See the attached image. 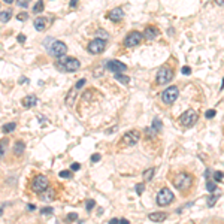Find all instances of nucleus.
<instances>
[{"instance_id": "obj_50", "label": "nucleus", "mask_w": 224, "mask_h": 224, "mask_svg": "<svg viewBox=\"0 0 224 224\" xmlns=\"http://www.w3.org/2000/svg\"><path fill=\"white\" fill-rule=\"evenodd\" d=\"M76 3H78V0H70V6H72V8H75Z\"/></svg>"}, {"instance_id": "obj_4", "label": "nucleus", "mask_w": 224, "mask_h": 224, "mask_svg": "<svg viewBox=\"0 0 224 224\" xmlns=\"http://www.w3.org/2000/svg\"><path fill=\"white\" fill-rule=\"evenodd\" d=\"M197 118H199L197 112L194 111V109H188V111H185L179 117V123L184 127H193L197 123Z\"/></svg>"}, {"instance_id": "obj_38", "label": "nucleus", "mask_w": 224, "mask_h": 224, "mask_svg": "<svg viewBox=\"0 0 224 224\" xmlns=\"http://www.w3.org/2000/svg\"><path fill=\"white\" fill-rule=\"evenodd\" d=\"M100 158H102V155L100 154H93L91 155V163H97Z\"/></svg>"}, {"instance_id": "obj_13", "label": "nucleus", "mask_w": 224, "mask_h": 224, "mask_svg": "<svg viewBox=\"0 0 224 224\" xmlns=\"http://www.w3.org/2000/svg\"><path fill=\"white\" fill-rule=\"evenodd\" d=\"M157 36H158V28L155 26L145 27V30H144V39H147V41H154Z\"/></svg>"}, {"instance_id": "obj_27", "label": "nucleus", "mask_w": 224, "mask_h": 224, "mask_svg": "<svg viewBox=\"0 0 224 224\" xmlns=\"http://www.w3.org/2000/svg\"><path fill=\"white\" fill-rule=\"evenodd\" d=\"M218 197H220V196H215V194L209 196V197H208V200H206L208 208H212V206H214V205L217 203V200H218Z\"/></svg>"}, {"instance_id": "obj_39", "label": "nucleus", "mask_w": 224, "mask_h": 224, "mask_svg": "<svg viewBox=\"0 0 224 224\" xmlns=\"http://www.w3.org/2000/svg\"><path fill=\"white\" fill-rule=\"evenodd\" d=\"M97 35H99V36H102L103 39H108V37H109V35H108L106 32H103V30H97ZM102 37H100V39H102Z\"/></svg>"}, {"instance_id": "obj_1", "label": "nucleus", "mask_w": 224, "mask_h": 224, "mask_svg": "<svg viewBox=\"0 0 224 224\" xmlns=\"http://www.w3.org/2000/svg\"><path fill=\"white\" fill-rule=\"evenodd\" d=\"M194 184V176L188 172H179L175 178H173V187L181 191V193H187Z\"/></svg>"}, {"instance_id": "obj_40", "label": "nucleus", "mask_w": 224, "mask_h": 224, "mask_svg": "<svg viewBox=\"0 0 224 224\" xmlns=\"http://www.w3.org/2000/svg\"><path fill=\"white\" fill-rule=\"evenodd\" d=\"M18 19H19V21H26L27 18H28V15H27L26 12H23V14H18Z\"/></svg>"}, {"instance_id": "obj_36", "label": "nucleus", "mask_w": 224, "mask_h": 224, "mask_svg": "<svg viewBox=\"0 0 224 224\" xmlns=\"http://www.w3.org/2000/svg\"><path fill=\"white\" fill-rule=\"evenodd\" d=\"M223 176H224V173L223 172H215L214 173V181H221V179H223Z\"/></svg>"}, {"instance_id": "obj_24", "label": "nucleus", "mask_w": 224, "mask_h": 224, "mask_svg": "<svg viewBox=\"0 0 224 224\" xmlns=\"http://www.w3.org/2000/svg\"><path fill=\"white\" fill-rule=\"evenodd\" d=\"M11 15H12L11 11H2L0 12V21L2 23H8L9 19H11Z\"/></svg>"}, {"instance_id": "obj_45", "label": "nucleus", "mask_w": 224, "mask_h": 224, "mask_svg": "<svg viewBox=\"0 0 224 224\" xmlns=\"http://www.w3.org/2000/svg\"><path fill=\"white\" fill-rule=\"evenodd\" d=\"M27 209H28V211H36V206L32 205V203H28V205H27Z\"/></svg>"}, {"instance_id": "obj_9", "label": "nucleus", "mask_w": 224, "mask_h": 224, "mask_svg": "<svg viewBox=\"0 0 224 224\" xmlns=\"http://www.w3.org/2000/svg\"><path fill=\"white\" fill-rule=\"evenodd\" d=\"M172 78H173V70L164 66V67H162L157 72V84L158 85H164V84L170 82Z\"/></svg>"}, {"instance_id": "obj_43", "label": "nucleus", "mask_w": 224, "mask_h": 224, "mask_svg": "<svg viewBox=\"0 0 224 224\" xmlns=\"http://www.w3.org/2000/svg\"><path fill=\"white\" fill-rule=\"evenodd\" d=\"M17 39H18V42H19V43H24V42H26V36H24V35H18Z\"/></svg>"}, {"instance_id": "obj_14", "label": "nucleus", "mask_w": 224, "mask_h": 224, "mask_svg": "<svg viewBox=\"0 0 224 224\" xmlns=\"http://www.w3.org/2000/svg\"><path fill=\"white\" fill-rule=\"evenodd\" d=\"M123 17H124V11H123V8H115V9H112V11L108 12V18H109L111 21H114V23L121 21Z\"/></svg>"}, {"instance_id": "obj_2", "label": "nucleus", "mask_w": 224, "mask_h": 224, "mask_svg": "<svg viewBox=\"0 0 224 224\" xmlns=\"http://www.w3.org/2000/svg\"><path fill=\"white\" fill-rule=\"evenodd\" d=\"M48 41L50 42H45V46H46V50L50 51L51 55L57 57V58H61V57L66 55V52H67L66 43H63L61 41H54V39H48Z\"/></svg>"}, {"instance_id": "obj_46", "label": "nucleus", "mask_w": 224, "mask_h": 224, "mask_svg": "<svg viewBox=\"0 0 224 224\" xmlns=\"http://www.w3.org/2000/svg\"><path fill=\"white\" fill-rule=\"evenodd\" d=\"M118 224H130V223H129V220H126V218H121Z\"/></svg>"}, {"instance_id": "obj_51", "label": "nucleus", "mask_w": 224, "mask_h": 224, "mask_svg": "<svg viewBox=\"0 0 224 224\" xmlns=\"http://www.w3.org/2000/svg\"><path fill=\"white\" fill-rule=\"evenodd\" d=\"M12 2H14V0H5V3H8V5H11Z\"/></svg>"}, {"instance_id": "obj_23", "label": "nucleus", "mask_w": 224, "mask_h": 224, "mask_svg": "<svg viewBox=\"0 0 224 224\" xmlns=\"http://www.w3.org/2000/svg\"><path fill=\"white\" fill-rule=\"evenodd\" d=\"M114 78H115L117 81H120L121 84H126V85L130 82V78L126 76V75H123V73H115V76H114Z\"/></svg>"}, {"instance_id": "obj_10", "label": "nucleus", "mask_w": 224, "mask_h": 224, "mask_svg": "<svg viewBox=\"0 0 224 224\" xmlns=\"http://www.w3.org/2000/svg\"><path fill=\"white\" fill-rule=\"evenodd\" d=\"M105 48H106V41L100 39V37H96L88 43V51L91 54H102L105 51Z\"/></svg>"}, {"instance_id": "obj_42", "label": "nucleus", "mask_w": 224, "mask_h": 224, "mask_svg": "<svg viewBox=\"0 0 224 224\" xmlns=\"http://www.w3.org/2000/svg\"><path fill=\"white\" fill-rule=\"evenodd\" d=\"M181 72L184 73V75H190V73H191V69H190L188 66H184V67L181 69Z\"/></svg>"}, {"instance_id": "obj_19", "label": "nucleus", "mask_w": 224, "mask_h": 224, "mask_svg": "<svg viewBox=\"0 0 224 224\" xmlns=\"http://www.w3.org/2000/svg\"><path fill=\"white\" fill-rule=\"evenodd\" d=\"M24 148H26V144L23 140H17L15 145H14V154L15 155H21L24 153Z\"/></svg>"}, {"instance_id": "obj_48", "label": "nucleus", "mask_w": 224, "mask_h": 224, "mask_svg": "<svg viewBox=\"0 0 224 224\" xmlns=\"http://www.w3.org/2000/svg\"><path fill=\"white\" fill-rule=\"evenodd\" d=\"M27 82H28L27 78H21V79H19V84H27Z\"/></svg>"}, {"instance_id": "obj_37", "label": "nucleus", "mask_w": 224, "mask_h": 224, "mask_svg": "<svg viewBox=\"0 0 224 224\" xmlns=\"http://www.w3.org/2000/svg\"><path fill=\"white\" fill-rule=\"evenodd\" d=\"M60 176L61 178H70V176H72V172H70V170H61Z\"/></svg>"}, {"instance_id": "obj_16", "label": "nucleus", "mask_w": 224, "mask_h": 224, "mask_svg": "<svg viewBox=\"0 0 224 224\" xmlns=\"http://www.w3.org/2000/svg\"><path fill=\"white\" fill-rule=\"evenodd\" d=\"M148 218L151 221H154V223H162V221H164L167 218V214L166 212H153V214L148 215Z\"/></svg>"}, {"instance_id": "obj_44", "label": "nucleus", "mask_w": 224, "mask_h": 224, "mask_svg": "<svg viewBox=\"0 0 224 224\" xmlns=\"http://www.w3.org/2000/svg\"><path fill=\"white\" fill-rule=\"evenodd\" d=\"M79 167H81L79 163H73L72 166H70V170H79Z\"/></svg>"}, {"instance_id": "obj_20", "label": "nucleus", "mask_w": 224, "mask_h": 224, "mask_svg": "<svg viewBox=\"0 0 224 224\" xmlns=\"http://www.w3.org/2000/svg\"><path fill=\"white\" fill-rule=\"evenodd\" d=\"M76 91H78V90L73 87V88H72V91L67 94V99H66V105H67V106H72V105H73V102H75V97H76Z\"/></svg>"}, {"instance_id": "obj_18", "label": "nucleus", "mask_w": 224, "mask_h": 224, "mask_svg": "<svg viewBox=\"0 0 224 224\" xmlns=\"http://www.w3.org/2000/svg\"><path fill=\"white\" fill-rule=\"evenodd\" d=\"M33 26H35V28L37 30V32H42V30H45V27H46V19H45V17L35 18Z\"/></svg>"}, {"instance_id": "obj_34", "label": "nucleus", "mask_w": 224, "mask_h": 224, "mask_svg": "<svg viewBox=\"0 0 224 224\" xmlns=\"http://www.w3.org/2000/svg\"><path fill=\"white\" fill-rule=\"evenodd\" d=\"M28 3H30V0H17V5L21 6V8H27Z\"/></svg>"}, {"instance_id": "obj_32", "label": "nucleus", "mask_w": 224, "mask_h": 224, "mask_svg": "<svg viewBox=\"0 0 224 224\" xmlns=\"http://www.w3.org/2000/svg\"><path fill=\"white\" fill-rule=\"evenodd\" d=\"M135 190H136V193H138V194H142V193H144V190H145V184H136Z\"/></svg>"}, {"instance_id": "obj_17", "label": "nucleus", "mask_w": 224, "mask_h": 224, "mask_svg": "<svg viewBox=\"0 0 224 224\" xmlns=\"http://www.w3.org/2000/svg\"><path fill=\"white\" fill-rule=\"evenodd\" d=\"M41 199H42L43 202H52V200L55 199V190L54 188H46L42 193Z\"/></svg>"}, {"instance_id": "obj_6", "label": "nucleus", "mask_w": 224, "mask_h": 224, "mask_svg": "<svg viewBox=\"0 0 224 224\" xmlns=\"http://www.w3.org/2000/svg\"><path fill=\"white\" fill-rule=\"evenodd\" d=\"M48 185H50L48 178H46V176H43V175H37V176H35V178H33L30 188L33 190L35 193H43L45 190L48 188Z\"/></svg>"}, {"instance_id": "obj_8", "label": "nucleus", "mask_w": 224, "mask_h": 224, "mask_svg": "<svg viewBox=\"0 0 224 224\" xmlns=\"http://www.w3.org/2000/svg\"><path fill=\"white\" fill-rule=\"evenodd\" d=\"M142 39H144V35H140L139 32L133 30V32H130L129 35L124 37V46H127V48L138 46L139 43L142 42Z\"/></svg>"}, {"instance_id": "obj_5", "label": "nucleus", "mask_w": 224, "mask_h": 224, "mask_svg": "<svg viewBox=\"0 0 224 224\" xmlns=\"http://www.w3.org/2000/svg\"><path fill=\"white\" fill-rule=\"evenodd\" d=\"M173 193L170 190L167 188V187H164L158 191V194H157V205H160V206H167V205H170L173 202Z\"/></svg>"}, {"instance_id": "obj_53", "label": "nucleus", "mask_w": 224, "mask_h": 224, "mask_svg": "<svg viewBox=\"0 0 224 224\" xmlns=\"http://www.w3.org/2000/svg\"><path fill=\"white\" fill-rule=\"evenodd\" d=\"M221 88H224V79H223V84H221Z\"/></svg>"}, {"instance_id": "obj_49", "label": "nucleus", "mask_w": 224, "mask_h": 224, "mask_svg": "<svg viewBox=\"0 0 224 224\" xmlns=\"http://www.w3.org/2000/svg\"><path fill=\"white\" fill-rule=\"evenodd\" d=\"M215 3L218 6H224V0H215Z\"/></svg>"}, {"instance_id": "obj_31", "label": "nucleus", "mask_w": 224, "mask_h": 224, "mask_svg": "<svg viewBox=\"0 0 224 224\" xmlns=\"http://www.w3.org/2000/svg\"><path fill=\"white\" fill-rule=\"evenodd\" d=\"M76 218H78V214H76V212H70L69 215L66 217V221H67V223H72V221H75Z\"/></svg>"}, {"instance_id": "obj_25", "label": "nucleus", "mask_w": 224, "mask_h": 224, "mask_svg": "<svg viewBox=\"0 0 224 224\" xmlns=\"http://www.w3.org/2000/svg\"><path fill=\"white\" fill-rule=\"evenodd\" d=\"M154 172H155L154 167L147 169V170L144 172V179H145V181H151V179H153V176H154Z\"/></svg>"}, {"instance_id": "obj_12", "label": "nucleus", "mask_w": 224, "mask_h": 224, "mask_svg": "<svg viewBox=\"0 0 224 224\" xmlns=\"http://www.w3.org/2000/svg\"><path fill=\"white\" fill-rule=\"evenodd\" d=\"M105 67L108 70H111V72H114V73H121V72H126V70H127V66H126L124 63L117 61V60H109L106 63Z\"/></svg>"}, {"instance_id": "obj_47", "label": "nucleus", "mask_w": 224, "mask_h": 224, "mask_svg": "<svg viewBox=\"0 0 224 224\" xmlns=\"http://www.w3.org/2000/svg\"><path fill=\"white\" fill-rule=\"evenodd\" d=\"M118 223H120V220H117V218H112L109 221V224H118Z\"/></svg>"}, {"instance_id": "obj_41", "label": "nucleus", "mask_w": 224, "mask_h": 224, "mask_svg": "<svg viewBox=\"0 0 224 224\" xmlns=\"http://www.w3.org/2000/svg\"><path fill=\"white\" fill-rule=\"evenodd\" d=\"M84 84H85V79H81V81H78L76 84H75V88H76V90H79L81 87H84Z\"/></svg>"}, {"instance_id": "obj_33", "label": "nucleus", "mask_w": 224, "mask_h": 224, "mask_svg": "<svg viewBox=\"0 0 224 224\" xmlns=\"http://www.w3.org/2000/svg\"><path fill=\"white\" fill-rule=\"evenodd\" d=\"M52 208H50V206H46V208H42V211H41V214L42 215H50V214H52Z\"/></svg>"}, {"instance_id": "obj_11", "label": "nucleus", "mask_w": 224, "mask_h": 224, "mask_svg": "<svg viewBox=\"0 0 224 224\" xmlns=\"http://www.w3.org/2000/svg\"><path fill=\"white\" fill-rule=\"evenodd\" d=\"M139 139H140V133H139L138 130H129L123 136V144L129 145V147H133V145H136L139 142Z\"/></svg>"}, {"instance_id": "obj_26", "label": "nucleus", "mask_w": 224, "mask_h": 224, "mask_svg": "<svg viewBox=\"0 0 224 224\" xmlns=\"http://www.w3.org/2000/svg\"><path fill=\"white\" fill-rule=\"evenodd\" d=\"M43 8H45L43 2H42V0H37V2H36V5L33 6V12H35V14H39V12H42V11H43Z\"/></svg>"}, {"instance_id": "obj_22", "label": "nucleus", "mask_w": 224, "mask_h": 224, "mask_svg": "<svg viewBox=\"0 0 224 224\" xmlns=\"http://www.w3.org/2000/svg\"><path fill=\"white\" fill-rule=\"evenodd\" d=\"M17 127V123H8V124H5L3 127H2V131L3 133H11V131H14Z\"/></svg>"}, {"instance_id": "obj_28", "label": "nucleus", "mask_w": 224, "mask_h": 224, "mask_svg": "<svg viewBox=\"0 0 224 224\" xmlns=\"http://www.w3.org/2000/svg\"><path fill=\"white\" fill-rule=\"evenodd\" d=\"M206 188H208L209 193H214V191L217 190V184L214 181H211V179H208L206 181Z\"/></svg>"}, {"instance_id": "obj_3", "label": "nucleus", "mask_w": 224, "mask_h": 224, "mask_svg": "<svg viewBox=\"0 0 224 224\" xmlns=\"http://www.w3.org/2000/svg\"><path fill=\"white\" fill-rule=\"evenodd\" d=\"M57 67L63 72H76L81 67V61L73 57H61L60 60L57 61Z\"/></svg>"}, {"instance_id": "obj_15", "label": "nucleus", "mask_w": 224, "mask_h": 224, "mask_svg": "<svg viewBox=\"0 0 224 224\" xmlns=\"http://www.w3.org/2000/svg\"><path fill=\"white\" fill-rule=\"evenodd\" d=\"M23 106L24 108H33L36 103H37V97L36 96H33V94H30V96H26L24 99H23Z\"/></svg>"}, {"instance_id": "obj_21", "label": "nucleus", "mask_w": 224, "mask_h": 224, "mask_svg": "<svg viewBox=\"0 0 224 224\" xmlns=\"http://www.w3.org/2000/svg\"><path fill=\"white\" fill-rule=\"evenodd\" d=\"M151 130H153V133L162 130V121H160V118H154L153 124H151Z\"/></svg>"}, {"instance_id": "obj_30", "label": "nucleus", "mask_w": 224, "mask_h": 224, "mask_svg": "<svg viewBox=\"0 0 224 224\" xmlns=\"http://www.w3.org/2000/svg\"><path fill=\"white\" fill-rule=\"evenodd\" d=\"M8 145V140H0V158L5 154V147Z\"/></svg>"}, {"instance_id": "obj_7", "label": "nucleus", "mask_w": 224, "mask_h": 224, "mask_svg": "<svg viewBox=\"0 0 224 224\" xmlns=\"http://www.w3.org/2000/svg\"><path fill=\"white\" fill-rule=\"evenodd\" d=\"M178 94H179V88L176 85H172L169 88H166L162 94V100H163L164 105H172L176 99H178Z\"/></svg>"}, {"instance_id": "obj_29", "label": "nucleus", "mask_w": 224, "mask_h": 224, "mask_svg": "<svg viewBox=\"0 0 224 224\" xmlns=\"http://www.w3.org/2000/svg\"><path fill=\"white\" fill-rule=\"evenodd\" d=\"M94 206H96V202L93 200V199H88V200L85 202V208H87V211H91V209H93Z\"/></svg>"}, {"instance_id": "obj_52", "label": "nucleus", "mask_w": 224, "mask_h": 224, "mask_svg": "<svg viewBox=\"0 0 224 224\" xmlns=\"http://www.w3.org/2000/svg\"><path fill=\"white\" fill-rule=\"evenodd\" d=\"M2 214H3V209H2V208H0V217H2Z\"/></svg>"}, {"instance_id": "obj_35", "label": "nucleus", "mask_w": 224, "mask_h": 224, "mask_svg": "<svg viewBox=\"0 0 224 224\" xmlns=\"http://www.w3.org/2000/svg\"><path fill=\"white\" fill-rule=\"evenodd\" d=\"M215 109H209V111H206V114H205V117H206L208 120H209V118H214V117H215Z\"/></svg>"}]
</instances>
